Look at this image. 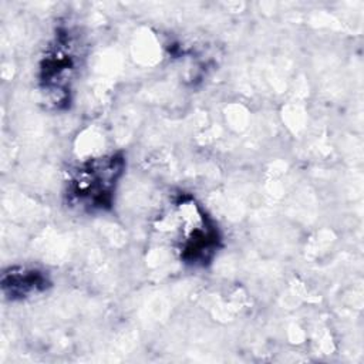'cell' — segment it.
Masks as SVG:
<instances>
[{
  "label": "cell",
  "mask_w": 364,
  "mask_h": 364,
  "mask_svg": "<svg viewBox=\"0 0 364 364\" xmlns=\"http://www.w3.org/2000/svg\"><path fill=\"white\" fill-rule=\"evenodd\" d=\"M51 284L50 274L34 266H10L1 273V291L11 301H23L40 296Z\"/></svg>",
  "instance_id": "obj_4"
},
{
  "label": "cell",
  "mask_w": 364,
  "mask_h": 364,
  "mask_svg": "<svg viewBox=\"0 0 364 364\" xmlns=\"http://www.w3.org/2000/svg\"><path fill=\"white\" fill-rule=\"evenodd\" d=\"M127 159L121 152H111L81 161L68 171L64 182L67 203L81 212L109 210L115 192L125 173Z\"/></svg>",
  "instance_id": "obj_2"
},
{
  "label": "cell",
  "mask_w": 364,
  "mask_h": 364,
  "mask_svg": "<svg viewBox=\"0 0 364 364\" xmlns=\"http://www.w3.org/2000/svg\"><path fill=\"white\" fill-rule=\"evenodd\" d=\"M171 245L179 260L191 267H206L222 246L220 230L206 209L191 195L176 198L165 215Z\"/></svg>",
  "instance_id": "obj_1"
},
{
  "label": "cell",
  "mask_w": 364,
  "mask_h": 364,
  "mask_svg": "<svg viewBox=\"0 0 364 364\" xmlns=\"http://www.w3.org/2000/svg\"><path fill=\"white\" fill-rule=\"evenodd\" d=\"M75 46L70 30L60 28L40 61L41 92L55 108H64L70 102L71 84L78 65Z\"/></svg>",
  "instance_id": "obj_3"
}]
</instances>
